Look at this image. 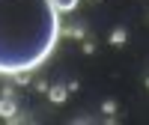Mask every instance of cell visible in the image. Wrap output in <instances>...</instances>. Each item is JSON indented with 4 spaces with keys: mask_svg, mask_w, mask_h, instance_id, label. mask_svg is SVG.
Instances as JSON below:
<instances>
[{
    "mask_svg": "<svg viewBox=\"0 0 149 125\" xmlns=\"http://www.w3.org/2000/svg\"><path fill=\"white\" fill-rule=\"evenodd\" d=\"M54 0H0V74L36 72L60 42Z\"/></svg>",
    "mask_w": 149,
    "mask_h": 125,
    "instance_id": "obj_1",
    "label": "cell"
},
{
    "mask_svg": "<svg viewBox=\"0 0 149 125\" xmlns=\"http://www.w3.org/2000/svg\"><path fill=\"white\" fill-rule=\"evenodd\" d=\"M18 113V104H15V95H12V90H3V95H0V119H12Z\"/></svg>",
    "mask_w": 149,
    "mask_h": 125,
    "instance_id": "obj_2",
    "label": "cell"
},
{
    "mask_svg": "<svg viewBox=\"0 0 149 125\" xmlns=\"http://www.w3.org/2000/svg\"><path fill=\"white\" fill-rule=\"evenodd\" d=\"M48 98H51L54 104H63L66 98H69V86H63V83H54V86H48Z\"/></svg>",
    "mask_w": 149,
    "mask_h": 125,
    "instance_id": "obj_3",
    "label": "cell"
},
{
    "mask_svg": "<svg viewBox=\"0 0 149 125\" xmlns=\"http://www.w3.org/2000/svg\"><path fill=\"white\" fill-rule=\"evenodd\" d=\"M125 42H128V30L125 27H113V30H110V45H113V48H122Z\"/></svg>",
    "mask_w": 149,
    "mask_h": 125,
    "instance_id": "obj_4",
    "label": "cell"
},
{
    "mask_svg": "<svg viewBox=\"0 0 149 125\" xmlns=\"http://www.w3.org/2000/svg\"><path fill=\"white\" fill-rule=\"evenodd\" d=\"M78 3H81V0H54V6H57L60 12H74Z\"/></svg>",
    "mask_w": 149,
    "mask_h": 125,
    "instance_id": "obj_5",
    "label": "cell"
},
{
    "mask_svg": "<svg viewBox=\"0 0 149 125\" xmlns=\"http://www.w3.org/2000/svg\"><path fill=\"white\" fill-rule=\"evenodd\" d=\"M102 110H104L107 116H113V113H116V101H113V98H104V101H102Z\"/></svg>",
    "mask_w": 149,
    "mask_h": 125,
    "instance_id": "obj_6",
    "label": "cell"
},
{
    "mask_svg": "<svg viewBox=\"0 0 149 125\" xmlns=\"http://www.w3.org/2000/svg\"><path fill=\"white\" fill-rule=\"evenodd\" d=\"M12 81L21 83V86H27V83H30V72H18V74H12Z\"/></svg>",
    "mask_w": 149,
    "mask_h": 125,
    "instance_id": "obj_7",
    "label": "cell"
},
{
    "mask_svg": "<svg viewBox=\"0 0 149 125\" xmlns=\"http://www.w3.org/2000/svg\"><path fill=\"white\" fill-rule=\"evenodd\" d=\"M84 54H95V42H84Z\"/></svg>",
    "mask_w": 149,
    "mask_h": 125,
    "instance_id": "obj_8",
    "label": "cell"
},
{
    "mask_svg": "<svg viewBox=\"0 0 149 125\" xmlns=\"http://www.w3.org/2000/svg\"><path fill=\"white\" fill-rule=\"evenodd\" d=\"M93 3H95V0H93Z\"/></svg>",
    "mask_w": 149,
    "mask_h": 125,
    "instance_id": "obj_9",
    "label": "cell"
}]
</instances>
